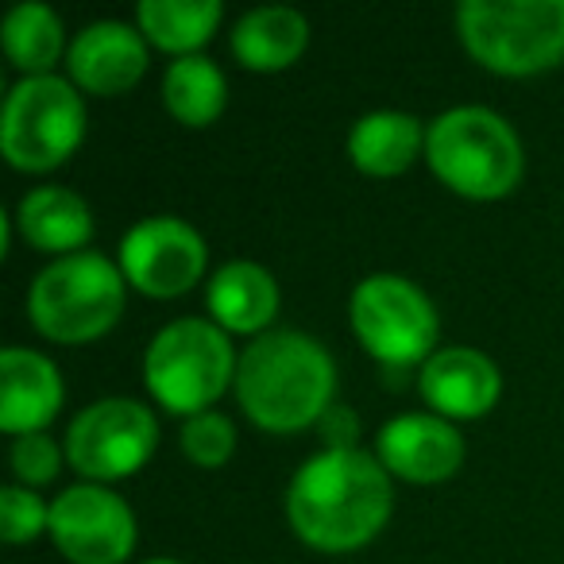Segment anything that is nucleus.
I'll list each match as a JSON object with an SVG mask.
<instances>
[{
    "label": "nucleus",
    "mask_w": 564,
    "mask_h": 564,
    "mask_svg": "<svg viewBox=\"0 0 564 564\" xmlns=\"http://www.w3.org/2000/svg\"><path fill=\"white\" fill-rule=\"evenodd\" d=\"M291 522L317 549H356L383 530L391 479L360 448H325L299 468L286 495Z\"/></svg>",
    "instance_id": "nucleus-1"
},
{
    "label": "nucleus",
    "mask_w": 564,
    "mask_h": 564,
    "mask_svg": "<svg viewBox=\"0 0 564 564\" xmlns=\"http://www.w3.org/2000/svg\"><path fill=\"white\" fill-rule=\"evenodd\" d=\"M337 371L314 337L294 329L263 333L251 340L236 364V394L240 406L263 430L294 433L310 422H322L333 406Z\"/></svg>",
    "instance_id": "nucleus-2"
},
{
    "label": "nucleus",
    "mask_w": 564,
    "mask_h": 564,
    "mask_svg": "<svg viewBox=\"0 0 564 564\" xmlns=\"http://www.w3.org/2000/svg\"><path fill=\"white\" fill-rule=\"evenodd\" d=\"M430 166L468 197H502L522 178V143L491 109L464 105L433 120L425 135Z\"/></svg>",
    "instance_id": "nucleus-3"
},
{
    "label": "nucleus",
    "mask_w": 564,
    "mask_h": 564,
    "mask_svg": "<svg viewBox=\"0 0 564 564\" xmlns=\"http://www.w3.org/2000/svg\"><path fill=\"white\" fill-rule=\"evenodd\" d=\"M460 40L499 74H533L564 58V0H464Z\"/></svg>",
    "instance_id": "nucleus-4"
},
{
    "label": "nucleus",
    "mask_w": 564,
    "mask_h": 564,
    "mask_svg": "<svg viewBox=\"0 0 564 564\" xmlns=\"http://www.w3.org/2000/svg\"><path fill=\"white\" fill-rule=\"evenodd\" d=\"M28 310L47 337L82 345L117 325L124 310V279L97 251H74L32 282Z\"/></svg>",
    "instance_id": "nucleus-5"
},
{
    "label": "nucleus",
    "mask_w": 564,
    "mask_h": 564,
    "mask_svg": "<svg viewBox=\"0 0 564 564\" xmlns=\"http://www.w3.org/2000/svg\"><path fill=\"white\" fill-rule=\"evenodd\" d=\"M148 387L166 410L205 414L213 399L225 391L232 371V345L213 322L182 317L166 325L148 348Z\"/></svg>",
    "instance_id": "nucleus-6"
},
{
    "label": "nucleus",
    "mask_w": 564,
    "mask_h": 564,
    "mask_svg": "<svg viewBox=\"0 0 564 564\" xmlns=\"http://www.w3.org/2000/svg\"><path fill=\"white\" fill-rule=\"evenodd\" d=\"M86 132V105L70 82L55 74H32L4 101L0 148L24 171L58 166Z\"/></svg>",
    "instance_id": "nucleus-7"
},
{
    "label": "nucleus",
    "mask_w": 564,
    "mask_h": 564,
    "mask_svg": "<svg viewBox=\"0 0 564 564\" xmlns=\"http://www.w3.org/2000/svg\"><path fill=\"white\" fill-rule=\"evenodd\" d=\"M352 325L364 348L383 364H414L437 340V314L414 282L371 274L352 294Z\"/></svg>",
    "instance_id": "nucleus-8"
},
{
    "label": "nucleus",
    "mask_w": 564,
    "mask_h": 564,
    "mask_svg": "<svg viewBox=\"0 0 564 564\" xmlns=\"http://www.w3.org/2000/svg\"><path fill=\"white\" fill-rule=\"evenodd\" d=\"M159 441V425L143 402L135 399H105L82 410L66 437V456L82 476L117 479L132 476L151 456Z\"/></svg>",
    "instance_id": "nucleus-9"
},
{
    "label": "nucleus",
    "mask_w": 564,
    "mask_h": 564,
    "mask_svg": "<svg viewBox=\"0 0 564 564\" xmlns=\"http://www.w3.org/2000/svg\"><path fill=\"white\" fill-rule=\"evenodd\" d=\"M55 545L78 564H120L135 545V518L120 495L78 484L51 502L47 522Z\"/></svg>",
    "instance_id": "nucleus-10"
},
{
    "label": "nucleus",
    "mask_w": 564,
    "mask_h": 564,
    "mask_svg": "<svg viewBox=\"0 0 564 564\" xmlns=\"http://www.w3.org/2000/svg\"><path fill=\"white\" fill-rule=\"evenodd\" d=\"M124 274L140 291L155 299H171L194 286L205 271V243L186 220L178 217H148L120 243Z\"/></svg>",
    "instance_id": "nucleus-11"
},
{
    "label": "nucleus",
    "mask_w": 564,
    "mask_h": 564,
    "mask_svg": "<svg viewBox=\"0 0 564 564\" xmlns=\"http://www.w3.org/2000/svg\"><path fill=\"white\" fill-rule=\"evenodd\" d=\"M379 460L414 484H433L460 468L464 441L448 422L433 414H402L379 433Z\"/></svg>",
    "instance_id": "nucleus-12"
},
{
    "label": "nucleus",
    "mask_w": 564,
    "mask_h": 564,
    "mask_svg": "<svg viewBox=\"0 0 564 564\" xmlns=\"http://www.w3.org/2000/svg\"><path fill=\"white\" fill-rule=\"evenodd\" d=\"M148 66V47L140 32L117 20H101L78 32L70 47V70L89 94H124Z\"/></svg>",
    "instance_id": "nucleus-13"
},
{
    "label": "nucleus",
    "mask_w": 564,
    "mask_h": 564,
    "mask_svg": "<svg viewBox=\"0 0 564 564\" xmlns=\"http://www.w3.org/2000/svg\"><path fill=\"white\" fill-rule=\"evenodd\" d=\"M0 425L9 433H40L58 414L63 379L47 356L32 348H4L0 356Z\"/></svg>",
    "instance_id": "nucleus-14"
},
{
    "label": "nucleus",
    "mask_w": 564,
    "mask_h": 564,
    "mask_svg": "<svg viewBox=\"0 0 564 564\" xmlns=\"http://www.w3.org/2000/svg\"><path fill=\"white\" fill-rule=\"evenodd\" d=\"M499 368L476 348H441L422 368V394L433 410L453 417H476L499 399Z\"/></svg>",
    "instance_id": "nucleus-15"
},
{
    "label": "nucleus",
    "mask_w": 564,
    "mask_h": 564,
    "mask_svg": "<svg viewBox=\"0 0 564 564\" xmlns=\"http://www.w3.org/2000/svg\"><path fill=\"white\" fill-rule=\"evenodd\" d=\"M209 310L225 329L251 333L263 329L279 310V286H274L271 271L259 263L236 259L225 263L209 282Z\"/></svg>",
    "instance_id": "nucleus-16"
},
{
    "label": "nucleus",
    "mask_w": 564,
    "mask_h": 564,
    "mask_svg": "<svg viewBox=\"0 0 564 564\" xmlns=\"http://www.w3.org/2000/svg\"><path fill=\"white\" fill-rule=\"evenodd\" d=\"M306 40H310V24L299 9L267 4V9L248 12L236 24L232 51L251 70H282V66H291L306 51Z\"/></svg>",
    "instance_id": "nucleus-17"
},
{
    "label": "nucleus",
    "mask_w": 564,
    "mask_h": 564,
    "mask_svg": "<svg viewBox=\"0 0 564 564\" xmlns=\"http://www.w3.org/2000/svg\"><path fill=\"white\" fill-rule=\"evenodd\" d=\"M20 228L43 251H70L94 236V213L74 189L40 186L20 202ZM74 256V251H70Z\"/></svg>",
    "instance_id": "nucleus-18"
},
{
    "label": "nucleus",
    "mask_w": 564,
    "mask_h": 564,
    "mask_svg": "<svg viewBox=\"0 0 564 564\" xmlns=\"http://www.w3.org/2000/svg\"><path fill=\"white\" fill-rule=\"evenodd\" d=\"M422 148V124L410 112H368L348 135L356 166L368 174H399Z\"/></svg>",
    "instance_id": "nucleus-19"
},
{
    "label": "nucleus",
    "mask_w": 564,
    "mask_h": 564,
    "mask_svg": "<svg viewBox=\"0 0 564 564\" xmlns=\"http://www.w3.org/2000/svg\"><path fill=\"white\" fill-rule=\"evenodd\" d=\"M163 97L182 124H209L225 109V74L205 55H182L163 78Z\"/></svg>",
    "instance_id": "nucleus-20"
},
{
    "label": "nucleus",
    "mask_w": 564,
    "mask_h": 564,
    "mask_svg": "<svg viewBox=\"0 0 564 564\" xmlns=\"http://www.w3.org/2000/svg\"><path fill=\"white\" fill-rule=\"evenodd\" d=\"M220 20L217 0H143L140 24L159 47L189 51L209 40V32Z\"/></svg>",
    "instance_id": "nucleus-21"
},
{
    "label": "nucleus",
    "mask_w": 564,
    "mask_h": 564,
    "mask_svg": "<svg viewBox=\"0 0 564 564\" xmlns=\"http://www.w3.org/2000/svg\"><path fill=\"white\" fill-rule=\"evenodd\" d=\"M4 51L20 70H47L63 55V20L40 0L17 4L4 20Z\"/></svg>",
    "instance_id": "nucleus-22"
},
{
    "label": "nucleus",
    "mask_w": 564,
    "mask_h": 564,
    "mask_svg": "<svg viewBox=\"0 0 564 564\" xmlns=\"http://www.w3.org/2000/svg\"><path fill=\"white\" fill-rule=\"evenodd\" d=\"M232 445H236L232 422H228L225 414H213V410L194 414L186 422V430H182V448H186L189 460L202 464V468L225 464L228 456H232Z\"/></svg>",
    "instance_id": "nucleus-23"
},
{
    "label": "nucleus",
    "mask_w": 564,
    "mask_h": 564,
    "mask_svg": "<svg viewBox=\"0 0 564 564\" xmlns=\"http://www.w3.org/2000/svg\"><path fill=\"white\" fill-rule=\"evenodd\" d=\"M51 522V510L24 487H4L0 491V533L9 541H28Z\"/></svg>",
    "instance_id": "nucleus-24"
},
{
    "label": "nucleus",
    "mask_w": 564,
    "mask_h": 564,
    "mask_svg": "<svg viewBox=\"0 0 564 564\" xmlns=\"http://www.w3.org/2000/svg\"><path fill=\"white\" fill-rule=\"evenodd\" d=\"M12 464L28 484H47L58 471V445L47 433H20L12 445Z\"/></svg>",
    "instance_id": "nucleus-25"
},
{
    "label": "nucleus",
    "mask_w": 564,
    "mask_h": 564,
    "mask_svg": "<svg viewBox=\"0 0 564 564\" xmlns=\"http://www.w3.org/2000/svg\"><path fill=\"white\" fill-rule=\"evenodd\" d=\"M322 433H325V441H329V448H352L356 433H360V422H356V414L348 406L333 402L322 414Z\"/></svg>",
    "instance_id": "nucleus-26"
},
{
    "label": "nucleus",
    "mask_w": 564,
    "mask_h": 564,
    "mask_svg": "<svg viewBox=\"0 0 564 564\" xmlns=\"http://www.w3.org/2000/svg\"><path fill=\"white\" fill-rule=\"evenodd\" d=\"M148 564H182V561H148Z\"/></svg>",
    "instance_id": "nucleus-27"
}]
</instances>
